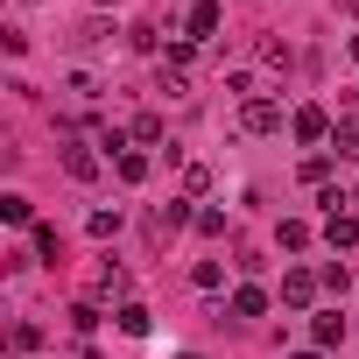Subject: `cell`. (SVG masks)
<instances>
[{
  "label": "cell",
  "instance_id": "obj_15",
  "mask_svg": "<svg viewBox=\"0 0 359 359\" xmlns=\"http://www.w3.org/2000/svg\"><path fill=\"white\" fill-rule=\"evenodd\" d=\"M120 331H127V338H148V310H141V303H120Z\"/></svg>",
  "mask_w": 359,
  "mask_h": 359
},
{
  "label": "cell",
  "instance_id": "obj_10",
  "mask_svg": "<svg viewBox=\"0 0 359 359\" xmlns=\"http://www.w3.org/2000/svg\"><path fill=\"white\" fill-rule=\"evenodd\" d=\"M155 92H169V99H191V78H184V64H162V71H155Z\"/></svg>",
  "mask_w": 359,
  "mask_h": 359
},
{
  "label": "cell",
  "instance_id": "obj_13",
  "mask_svg": "<svg viewBox=\"0 0 359 359\" xmlns=\"http://www.w3.org/2000/svg\"><path fill=\"white\" fill-rule=\"evenodd\" d=\"M29 240H36V254H43V261H57V254H64V233H57V226H29Z\"/></svg>",
  "mask_w": 359,
  "mask_h": 359
},
{
  "label": "cell",
  "instance_id": "obj_5",
  "mask_svg": "<svg viewBox=\"0 0 359 359\" xmlns=\"http://www.w3.org/2000/svg\"><path fill=\"white\" fill-rule=\"evenodd\" d=\"M219 22H226V15H219V0H198V8L184 15V36H191V43H205V36H219Z\"/></svg>",
  "mask_w": 359,
  "mask_h": 359
},
{
  "label": "cell",
  "instance_id": "obj_2",
  "mask_svg": "<svg viewBox=\"0 0 359 359\" xmlns=\"http://www.w3.org/2000/svg\"><path fill=\"white\" fill-rule=\"evenodd\" d=\"M289 127H296V141H331V127H338V120H331L324 106H296V113H289Z\"/></svg>",
  "mask_w": 359,
  "mask_h": 359
},
{
  "label": "cell",
  "instance_id": "obj_20",
  "mask_svg": "<svg viewBox=\"0 0 359 359\" xmlns=\"http://www.w3.org/2000/svg\"><path fill=\"white\" fill-rule=\"evenodd\" d=\"M43 345V324H15V352H36Z\"/></svg>",
  "mask_w": 359,
  "mask_h": 359
},
{
  "label": "cell",
  "instance_id": "obj_21",
  "mask_svg": "<svg viewBox=\"0 0 359 359\" xmlns=\"http://www.w3.org/2000/svg\"><path fill=\"white\" fill-rule=\"evenodd\" d=\"M289 359H324V352H317V345H310V352H289Z\"/></svg>",
  "mask_w": 359,
  "mask_h": 359
},
{
  "label": "cell",
  "instance_id": "obj_9",
  "mask_svg": "<svg viewBox=\"0 0 359 359\" xmlns=\"http://www.w3.org/2000/svg\"><path fill=\"white\" fill-rule=\"evenodd\" d=\"M233 317H268V289H233Z\"/></svg>",
  "mask_w": 359,
  "mask_h": 359
},
{
  "label": "cell",
  "instance_id": "obj_18",
  "mask_svg": "<svg viewBox=\"0 0 359 359\" xmlns=\"http://www.w3.org/2000/svg\"><path fill=\"white\" fill-rule=\"evenodd\" d=\"M317 282H324V289H338V296H345V282H352V275H345V261H324V268H317Z\"/></svg>",
  "mask_w": 359,
  "mask_h": 359
},
{
  "label": "cell",
  "instance_id": "obj_24",
  "mask_svg": "<svg viewBox=\"0 0 359 359\" xmlns=\"http://www.w3.org/2000/svg\"><path fill=\"white\" fill-rule=\"evenodd\" d=\"M15 359H22V352H15Z\"/></svg>",
  "mask_w": 359,
  "mask_h": 359
},
{
  "label": "cell",
  "instance_id": "obj_12",
  "mask_svg": "<svg viewBox=\"0 0 359 359\" xmlns=\"http://www.w3.org/2000/svg\"><path fill=\"white\" fill-rule=\"evenodd\" d=\"M0 219H8V226H36V205L22 191H8V198H0Z\"/></svg>",
  "mask_w": 359,
  "mask_h": 359
},
{
  "label": "cell",
  "instance_id": "obj_7",
  "mask_svg": "<svg viewBox=\"0 0 359 359\" xmlns=\"http://www.w3.org/2000/svg\"><path fill=\"white\" fill-rule=\"evenodd\" d=\"M310 345H317V352H331V345H345V317H338V310H324V317H310Z\"/></svg>",
  "mask_w": 359,
  "mask_h": 359
},
{
  "label": "cell",
  "instance_id": "obj_14",
  "mask_svg": "<svg viewBox=\"0 0 359 359\" xmlns=\"http://www.w3.org/2000/svg\"><path fill=\"white\" fill-rule=\"evenodd\" d=\"M275 240H282V254H296V247H310V226H303V219H282Z\"/></svg>",
  "mask_w": 359,
  "mask_h": 359
},
{
  "label": "cell",
  "instance_id": "obj_4",
  "mask_svg": "<svg viewBox=\"0 0 359 359\" xmlns=\"http://www.w3.org/2000/svg\"><path fill=\"white\" fill-rule=\"evenodd\" d=\"M317 289H324V282H317L310 268H289V275H282V303H289V310H310Z\"/></svg>",
  "mask_w": 359,
  "mask_h": 359
},
{
  "label": "cell",
  "instance_id": "obj_16",
  "mask_svg": "<svg viewBox=\"0 0 359 359\" xmlns=\"http://www.w3.org/2000/svg\"><path fill=\"white\" fill-rule=\"evenodd\" d=\"M92 289H99V296H127V275H120V268H113V261H106V268H99V282H92Z\"/></svg>",
  "mask_w": 359,
  "mask_h": 359
},
{
  "label": "cell",
  "instance_id": "obj_1",
  "mask_svg": "<svg viewBox=\"0 0 359 359\" xmlns=\"http://www.w3.org/2000/svg\"><path fill=\"white\" fill-rule=\"evenodd\" d=\"M240 127H247V134H275V127H282V106H275L268 92H254V99L240 106Z\"/></svg>",
  "mask_w": 359,
  "mask_h": 359
},
{
  "label": "cell",
  "instance_id": "obj_23",
  "mask_svg": "<svg viewBox=\"0 0 359 359\" xmlns=\"http://www.w3.org/2000/svg\"><path fill=\"white\" fill-rule=\"evenodd\" d=\"M184 359H198V352H184Z\"/></svg>",
  "mask_w": 359,
  "mask_h": 359
},
{
  "label": "cell",
  "instance_id": "obj_6",
  "mask_svg": "<svg viewBox=\"0 0 359 359\" xmlns=\"http://www.w3.org/2000/svg\"><path fill=\"white\" fill-rule=\"evenodd\" d=\"M324 240L345 254V247H359V212H324Z\"/></svg>",
  "mask_w": 359,
  "mask_h": 359
},
{
  "label": "cell",
  "instance_id": "obj_8",
  "mask_svg": "<svg viewBox=\"0 0 359 359\" xmlns=\"http://www.w3.org/2000/svg\"><path fill=\"white\" fill-rule=\"evenodd\" d=\"M331 148H338V162H359V120H352V113L331 127Z\"/></svg>",
  "mask_w": 359,
  "mask_h": 359
},
{
  "label": "cell",
  "instance_id": "obj_11",
  "mask_svg": "<svg viewBox=\"0 0 359 359\" xmlns=\"http://www.w3.org/2000/svg\"><path fill=\"white\" fill-rule=\"evenodd\" d=\"M113 169H120V184H141V176H148V155H141V148H120Z\"/></svg>",
  "mask_w": 359,
  "mask_h": 359
},
{
  "label": "cell",
  "instance_id": "obj_17",
  "mask_svg": "<svg viewBox=\"0 0 359 359\" xmlns=\"http://www.w3.org/2000/svg\"><path fill=\"white\" fill-rule=\"evenodd\" d=\"M191 282H198V289H219V282H226V268H219V261H198V268H191Z\"/></svg>",
  "mask_w": 359,
  "mask_h": 359
},
{
  "label": "cell",
  "instance_id": "obj_19",
  "mask_svg": "<svg viewBox=\"0 0 359 359\" xmlns=\"http://www.w3.org/2000/svg\"><path fill=\"white\" fill-rule=\"evenodd\" d=\"M120 233V212H92V240H113Z\"/></svg>",
  "mask_w": 359,
  "mask_h": 359
},
{
  "label": "cell",
  "instance_id": "obj_3",
  "mask_svg": "<svg viewBox=\"0 0 359 359\" xmlns=\"http://www.w3.org/2000/svg\"><path fill=\"white\" fill-rule=\"evenodd\" d=\"M64 169L78 176V184H92V176H99V155H92V141H78V134H64Z\"/></svg>",
  "mask_w": 359,
  "mask_h": 359
},
{
  "label": "cell",
  "instance_id": "obj_22",
  "mask_svg": "<svg viewBox=\"0 0 359 359\" xmlns=\"http://www.w3.org/2000/svg\"><path fill=\"white\" fill-rule=\"evenodd\" d=\"M352 64H359V36H352Z\"/></svg>",
  "mask_w": 359,
  "mask_h": 359
}]
</instances>
